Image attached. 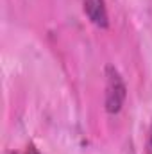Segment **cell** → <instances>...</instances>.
<instances>
[{
    "instance_id": "obj_1",
    "label": "cell",
    "mask_w": 152,
    "mask_h": 154,
    "mask_svg": "<svg viewBox=\"0 0 152 154\" xmlns=\"http://www.w3.org/2000/svg\"><path fill=\"white\" fill-rule=\"evenodd\" d=\"M125 95H127V88H125L123 77L120 75V72L113 65H108L106 66V99H104V106H106V111L109 115H114L122 109V106L125 102Z\"/></svg>"
},
{
    "instance_id": "obj_2",
    "label": "cell",
    "mask_w": 152,
    "mask_h": 154,
    "mask_svg": "<svg viewBox=\"0 0 152 154\" xmlns=\"http://www.w3.org/2000/svg\"><path fill=\"white\" fill-rule=\"evenodd\" d=\"M82 9L93 25H97L100 29H106L109 25L106 0H82Z\"/></svg>"
},
{
    "instance_id": "obj_3",
    "label": "cell",
    "mask_w": 152,
    "mask_h": 154,
    "mask_svg": "<svg viewBox=\"0 0 152 154\" xmlns=\"http://www.w3.org/2000/svg\"><path fill=\"white\" fill-rule=\"evenodd\" d=\"M147 154H152V127L149 133V140H147Z\"/></svg>"
},
{
    "instance_id": "obj_4",
    "label": "cell",
    "mask_w": 152,
    "mask_h": 154,
    "mask_svg": "<svg viewBox=\"0 0 152 154\" xmlns=\"http://www.w3.org/2000/svg\"><path fill=\"white\" fill-rule=\"evenodd\" d=\"M16 154H39V152L36 151V149H34V147H27L23 152H16Z\"/></svg>"
}]
</instances>
